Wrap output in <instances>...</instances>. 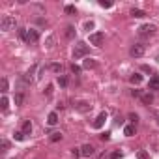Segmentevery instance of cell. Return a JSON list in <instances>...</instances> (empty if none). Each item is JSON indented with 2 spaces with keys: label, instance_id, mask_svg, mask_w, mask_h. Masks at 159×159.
I'll list each match as a JSON object with an SVG mask.
<instances>
[{
  "label": "cell",
  "instance_id": "3",
  "mask_svg": "<svg viewBox=\"0 0 159 159\" xmlns=\"http://www.w3.org/2000/svg\"><path fill=\"white\" fill-rule=\"evenodd\" d=\"M155 32H157V26H155V25H150V23H148V25H142V26L139 28V36H140V38L153 36Z\"/></svg>",
  "mask_w": 159,
  "mask_h": 159
},
{
  "label": "cell",
  "instance_id": "33",
  "mask_svg": "<svg viewBox=\"0 0 159 159\" xmlns=\"http://www.w3.org/2000/svg\"><path fill=\"white\" fill-rule=\"evenodd\" d=\"M129 120H131V122H133V124L137 125V120H139V116H137L135 112H131V114H129Z\"/></svg>",
  "mask_w": 159,
  "mask_h": 159
},
{
  "label": "cell",
  "instance_id": "21",
  "mask_svg": "<svg viewBox=\"0 0 159 159\" xmlns=\"http://www.w3.org/2000/svg\"><path fill=\"white\" fill-rule=\"evenodd\" d=\"M19 38H21L23 41H26V38H28V28H19Z\"/></svg>",
  "mask_w": 159,
  "mask_h": 159
},
{
  "label": "cell",
  "instance_id": "7",
  "mask_svg": "<svg viewBox=\"0 0 159 159\" xmlns=\"http://www.w3.org/2000/svg\"><path fill=\"white\" fill-rule=\"evenodd\" d=\"M39 39V32L36 28H28V38H26V43H36Z\"/></svg>",
  "mask_w": 159,
  "mask_h": 159
},
{
  "label": "cell",
  "instance_id": "17",
  "mask_svg": "<svg viewBox=\"0 0 159 159\" xmlns=\"http://www.w3.org/2000/svg\"><path fill=\"white\" fill-rule=\"evenodd\" d=\"M140 101H142L144 105H150V103L153 101V96H152V94H142V96H140Z\"/></svg>",
  "mask_w": 159,
  "mask_h": 159
},
{
  "label": "cell",
  "instance_id": "37",
  "mask_svg": "<svg viewBox=\"0 0 159 159\" xmlns=\"http://www.w3.org/2000/svg\"><path fill=\"white\" fill-rule=\"evenodd\" d=\"M142 71H146V73H153V71H152V67H150V66H142Z\"/></svg>",
  "mask_w": 159,
  "mask_h": 159
},
{
  "label": "cell",
  "instance_id": "9",
  "mask_svg": "<svg viewBox=\"0 0 159 159\" xmlns=\"http://www.w3.org/2000/svg\"><path fill=\"white\" fill-rule=\"evenodd\" d=\"M75 109H77L79 112H88V111L92 109V105H90L88 101H79V103H75Z\"/></svg>",
  "mask_w": 159,
  "mask_h": 159
},
{
  "label": "cell",
  "instance_id": "24",
  "mask_svg": "<svg viewBox=\"0 0 159 159\" xmlns=\"http://www.w3.org/2000/svg\"><path fill=\"white\" fill-rule=\"evenodd\" d=\"M86 69H92V67H96V62L92 60V58H88V60H84V64H83Z\"/></svg>",
  "mask_w": 159,
  "mask_h": 159
},
{
  "label": "cell",
  "instance_id": "13",
  "mask_svg": "<svg viewBox=\"0 0 159 159\" xmlns=\"http://www.w3.org/2000/svg\"><path fill=\"white\" fill-rule=\"evenodd\" d=\"M135 131H137L135 124H129V125H125V127H124V135H125V137H133V135H135Z\"/></svg>",
  "mask_w": 159,
  "mask_h": 159
},
{
  "label": "cell",
  "instance_id": "22",
  "mask_svg": "<svg viewBox=\"0 0 159 159\" xmlns=\"http://www.w3.org/2000/svg\"><path fill=\"white\" fill-rule=\"evenodd\" d=\"M107 157H109V159H120V157H122V152H120V150H114V152H111Z\"/></svg>",
  "mask_w": 159,
  "mask_h": 159
},
{
  "label": "cell",
  "instance_id": "38",
  "mask_svg": "<svg viewBox=\"0 0 159 159\" xmlns=\"http://www.w3.org/2000/svg\"><path fill=\"white\" fill-rule=\"evenodd\" d=\"M52 43H54V38H49L47 39V47H52Z\"/></svg>",
  "mask_w": 159,
  "mask_h": 159
},
{
  "label": "cell",
  "instance_id": "39",
  "mask_svg": "<svg viewBox=\"0 0 159 159\" xmlns=\"http://www.w3.org/2000/svg\"><path fill=\"white\" fill-rule=\"evenodd\" d=\"M2 148L8 150V148H10V142H8V140H2Z\"/></svg>",
  "mask_w": 159,
  "mask_h": 159
},
{
  "label": "cell",
  "instance_id": "35",
  "mask_svg": "<svg viewBox=\"0 0 159 159\" xmlns=\"http://www.w3.org/2000/svg\"><path fill=\"white\" fill-rule=\"evenodd\" d=\"M131 96H133V98H140V96H142V92H140V90H133V92H131Z\"/></svg>",
  "mask_w": 159,
  "mask_h": 159
},
{
  "label": "cell",
  "instance_id": "14",
  "mask_svg": "<svg viewBox=\"0 0 159 159\" xmlns=\"http://www.w3.org/2000/svg\"><path fill=\"white\" fill-rule=\"evenodd\" d=\"M129 83H131V84H140V83H142V75H140V73H133V75L129 77Z\"/></svg>",
  "mask_w": 159,
  "mask_h": 159
},
{
  "label": "cell",
  "instance_id": "16",
  "mask_svg": "<svg viewBox=\"0 0 159 159\" xmlns=\"http://www.w3.org/2000/svg\"><path fill=\"white\" fill-rule=\"evenodd\" d=\"M13 101H15V105H17V107H21V105H23V101H25V94H23V92H17Z\"/></svg>",
  "mask_w": 159,
  "mask_h": 159
},
{
  "label": "cell",
  "instance_id": "1",
  "mask_svg": "<svg viewBox=\"0 0 159 159\" xmlns=\"http://www.w3.org/2000/svg\"><path fill=\"white\" fill-rule=\"evenodd\" d=\"M90 52V47L86 45V43H83V41H79L77 45H75V49H73V58L75 60H81L83 56H86Z\"/></svg>",
  "mask_w": 159,
  "mask_h": 159
},
{
  "label": "cell",
  "instance_id": "27",
  "mask_svg": "<svg viewBox=\"0 0 159 159\" xmlns=\"http://www.w3.org/2000/svg\"><path fill=\"white\" fill-rule=\"evenodd\" d=\"M8 103H10V101H8V98L4 96V98H2V101H0V105H2V111H4V112L8 111Z\"/></svg>",
  "mask_w": 159,
  "mask_h": 159
},
{
  "label": "cell",
  "instance_id": "30",
  "mask_svg": "<svg viewBox=\"0 0 159 159\" xmlns=\"http://www.w3.org/2000/svg\"><path fill=\"white\" fill-rule=\"evenodd\" d=\"M6 92H8V79L4 77L2 79V94H6Z\"/></svg>",
  "mask_w": 159,
  "mask_h": 159
},
{
  "label": "cell",
  "instance_id": "2",
  "mask_svg": "<svg viewBox=\"0 0 159 159\" xmlns=\"http://www.w3.org/2000/svg\"><path fill=\"white\" fill-rule=\"evenodd\" d=\"M0 28H2L4 32L15 28V17H11V15H2V21H0Z\"/></svg>",
  "mask_w": 159,
  "mask_h": 159
},
{
  "label": "cell",
  "instance_id": "6",
  "mask_svg": "<svg viewBox=\"0 0 159 159\" xmlns=\"http://www.w3.org/2000/svg\"><path fill=\"white\" fill-rule=\"evenodd\" d=\"M105 120H107V112H99V114H98V118L92 122V127H94V129H101V127H103V124H105Z\"/></svg>",
  "mask_w": 159,
  "mask_h": 159
},
{
  "label": "cell",
  "instance_id": "29",
  "mask_svg": "<svg viewBox=\"0 0 159 159\" xmlns=\"http://www.w3.org/2000/svg\"><path fill=\"white\" fill-rule=\"evenodd\" d=\"M99 6H101V8H111L112 2H109V0H99Z\"/></svg>",
  "mask_w": 159,
  "mask_h": 159
},
{
  "label": "cell",
  "instance_id": "19",
  "mask_svg": "<svg viewBox=\"0 0 159 159\" xmlns=\"http://www.w3.org/2000/svg\"><path fill=\"white\" fill-rule=\"evenodd\" d=\"M64 11H66L67 15H77V8H75V6H71V4H69V6H66V8H64Z\"/></svg>",
  "mask_w": 159,
  "mask_h": 159
},
{
  "label": "cell",
  "instance_id": "11",
  "mask_svg": "<svg viewBox=\"0 0 159 159\" xmlns=\"http://www.w3.org/2000/svg\"><path fill=\"white\" fill-rule=\"evenodd\" d=\"M21 131H23L26 137H28V135H32V122H30V120H25V122H23V129H21Z\"/></svg>",
  "mask_w": 159,
  "mask_h": 159
},
{
  "label": "cell",
  "instance_id": "36",
  "mask_svg": "<svg viewBox=\"0 0 159 159\" xmlns=\"http://www.w3.org/2000/svg\"><path fill=\"white\" fill-rule=\"evenodd\" d=\"M99 139L101 140H109L111 139V133H103V135H99Z\"/></svg>",
  "mask_w": 159,
  "mask_h": 159
},
{
  "label": "cell",
  "instance_id": "26",
  "mask_svg": "<svg viewBox=\"0 0 159 159\" xmlns=\"http://www.w3.org/2000/svg\"><path fill=\"white\" fill-rule=\"evenodd\" d=\"M13 137H15V140H25V139H26V135H25L23 131H15Z\"/></svg>",
  "mask_w": 159,
  "mask_h": 159
},
{
  "label": "cell",
  "instance_id": "15",
  "mask_svg": "<svg viewBox=\"0 0 159 159\" xmlns=\"http://www.w3.org/2000/svg\"><path fill=\"white\" fill-rule=\"evenodd\" d=\"M66 38H67V39H73V38H75V26H71V25L66 26Z\"/></svg>",
  "mask_w": 159,
  "mask_h": 159
},
{
  "label": "cell",
  "instance_id": "28",
  "mask_svg": "<svg viewBox=\"0 0 159 159\" xmlns=\"http://www.w3.org/2000/svg\"><path fill=\"white\" fill-rule=\"evenodd\" d=\"M60 139H62V133H58V131H56V133H51V140H52V142H56V140H60Z\"/></svg>",
  "mask_w": 159,
  "mask_h": 159
},
{
  "label": "cell",
  "instance_id": "25",
  "mask_svg": "<svg viewBox=\"0 0 159 159\" xmlns=\"http://www.w3.org/2000/svg\"><path fill=\"white\" fill-rule=\"evenodd\" d=\"M58 84H60V86H67V77H66V75H60V77H58Z\"/></svg>",
  "mask_w": 159,
  "mask_h": 159
},
{
  "label": "cell",
  "instance_id": "31",
  "mask_svg": "<svg viewBox=\"0 0 159 159\" xmlns=\"http://www.w3.org/2000/svg\"><path fill=\"white\" fill-rule=\"evenodd\" d=\"M84 28H86V30L90 32V30L94 28V21H86V23H84Z\"/></svg>",
  "mask_w": 159,
  "mask_h": 159
},
{
  "label": "cell",
  "instance_id": "32",
  "mask_svg": "<svg viewBox=\"0 0 159 159\" xmlns=\"http://www.w3.org/2000/svg\"><path fill=\"white\" fill-rule=\"evenodd\" d=\"M71 71H73L75 75H79V73H81V67H79L77 64H73V66H71Z\"/></svg>",
  "mask_w": 159,
  "mask_h": 159
},
{
  "label": "cell",
  "instance_id": "10",
  "mask_svg": "<svg viewBox=\"0 0 159 159\" xmlns=\"http://www.w3.org/2000/svg\"><path fill=\"white\" fill-rule=\"evenodd\" d=\"M148 90H159V75H153L148 81Z\"/></svg>",
  "mask_w": 159,
  "mask_h": 159
},
{
  "label": "cell",
  "instance_id": "8",
  "mask_svg": "<svg viewBox=\"0 0 159 159\" xmlns=\"http://www.w3.org/2000/svg\"><path fill=\"white\" fill-rule=\"evenodd\" d=\"M94 152H96V150H94L92 144H83V146H81V155H83V157H90V155H94Z\"/></svg>",
  "mask_w": 159,
  "mask_h": 159
},
{
  "label": "cell",
  "instance_id": "5",
  "mask_svg": "<svg viewBox=\"0 0 159 159\" xmlns=\"http://www.w3.org/2000/svg\"><path fill=\"white\" fill-rule=\"evenodd\" d=\"M90 43L92 45H96V47H101L103 45V39H105V34L103 32H94V34H90Z\"/></svg>",
  "mask_w": 159,
  "mask_h": 159
},
{
  "label": "cell",
  "instance_id": "12",
  "mask_svg": "<svg viewBox=\"0 0 159 159\" xmlns=\"http://www.w3.org/2000/svg\"><path fill=\"white\" fill-rule=\"evenodd\" d=\"M47 124H49V125H56V124H58V112H56V111L47 116Z\"/></svg>",
  "mask_w": 159,
  "mask_h": 159
},
{
  "label": "cell",
  "instance_id": "40",
  "mask_svg": "<svg viewBox=\"0 0 159 159\" xmlns=\"http://www.w3.org/2000/svg\"><path fill=\"white\" fill-rule=\"evenodd\" d=\"M153 118H155V122H157V125H159V112H157V111L153 112Z\"/></svg>",
  "mask_w": 159,
  "mask_h": 159
},
{
  "label": "cell",
  "instance_id": "20",
  "mask_svg": "<svg viewBox=\"0 0 159 159\" xmlns=\"http://www.w3.org/2000/svg\"><path fill=\"white\" fill-rule=\"evenodd\" d=\"M131 15H133V17H137V19H140V17H144L146 13H144L142 10H137V8H133V10H131Z\"/></svg>",
  "mask_w": 159,
  "mask_h": 159
},
{
  "label": "cell",
  "instance_id": "18",
  "mask_svg": "<svg viewBox=\"0 0 159 159\" xmlns=\"http://www.w3.org/2000/svg\"><path fill=\"white\" fill-rule=\"evenodd\" d=\"M49 67H51L54 73H58V75H62V71H64V66H62V64H51Z\"/></svg>",
  "mask_w": 159,
  "mask_h": 159
},
{
  "label": "cell",
  "instance_id": "23",
  "mask_svg": "<svg viewBox=\"0 0 159 159\" xmlns=\"http://www.w3.org/2000/svg\"><path fill=\"white\" fill-rule=\"evenodd\" d=\"M137 159H150V155H148L146 150H139L137 152Z\"/></svg>",
  "mask_w": 159,
  "mask_h": 159
},
{
  "label": "cell",
  "instance_id": "34",
  "mask_svg": "<svg viewBox=\"0 0 159 159\" xmlns=\"http://www.w3.org/2000/svg\"><path fill=\"white\" fill-rule=\"evenodd\" d=\"M71 153H73L75 157H79V155H81V148H73V150H71Z\"/></svg>",
  "mask_w": 159,
  "mask_h": 159
},
{
  "label": "cell",
  "instance_id": "4",
  "mask_svg": "<svg viewBox=\"0 0 159 159\" xmlns=\"http://www.w3.org/2000/svg\"><path fill=\"white\" fill-rule=\"evenodd\" d=\"M144 51H146V47H144L142 43H135V45H131L129 54H131L133 58H140V56L144 54Z\"/></svg>",
  "mask_w": 159,
  "mask_h": 159
}]
</instances>
